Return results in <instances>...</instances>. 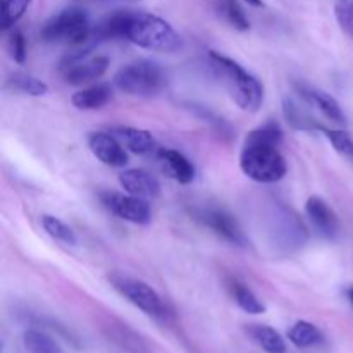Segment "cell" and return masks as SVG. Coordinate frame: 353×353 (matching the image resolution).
<instances>
[{
	"mask_svg": "<svg viewBox=\"0 0 353 353\" xmlns=\"http://www.w3.org/2000/svg\"><path fill=\"white\" fill-rule=\"evenodd\" d=\"M283 131L278 123H265L264 126L250 131L243 141L240 154V168L252 181L278 183L286 174V161L281 150Z\"/></svg>",
	"mask_w": 353,
	"mask_h": 353,
	"instance_id": "6da1fadb",
	"label": "cell"
},
{
	"mask_svg": "<svg viewBox=\"0 0 353 353\" xmlns=\"http://www.w3.org/2000/svg\"><path fill=\"white\" fill-rule=\"evenodd\" d=\"M124 38L141 48L154 52H176L181 48V38L174 28L162 17L150 12L130 10Z\"/></svg>",
	"mask_w": 353,
	"mask_h": 353,
	"instance_id": "7a4b0ae2",
	"label": "cell"
},
{
	"mask_svg": "<svg viewBox=\"0 0 353 353\" xmlns=\"http://www.w3.org/2000/svg\"><path fill=\"white\" fill-rule=\"evenodd\" d=\"M210 62L217 69L221 78H224V83L238 107L247 112H257L264 102V88L261 81L236 61L216 50L210 52Z\"/></svg>",
	"mask_w": 353,
	"mask_h": 353,
	"instance_id": "3957f363",
	"label": "cell"
},
{
	"mask_svg": "<svg viewBox=\"0 0 353 353\" xmlns=\"http://www.w3.org/2000/svg\"><path fill=\"white\" fill-rule=\"evenodd\" d=\"M40 34L41 40L48 43H65L79 47L92 38L90 17L85 9L69 7L50 17L43 24Z\"/></svg>",
	"mask_w": 353,
	"mask_h": 353,
	"instance_id": "277c9868",
	"label": "cell"
},
{
	"mask_svg": "<svg viewBox=\"0 0 353 353\" xmlns=\"http://www.w3.org/2000/svg\"><path fill=\"white\" fill-rule=\"evenodd\" d=\"M114 85L126 95L150 97L165 85V74L157 62L141 59L121 68L114 76Z\"/></svg>",
	"mask_w": 353,
	"mask_h": 353,
	"instance_id": "5b68a950",
	"label": "cell"
},
{
	"mask_svg": "<svg viewBox=\"0 0 353 353\" xmlns=\"http://www.w3.org/2000/svg\"><path fill=\"white\" fill-rule=\"evenodd\" d=\"M109 69L105 55H92L90 48L69 52L59 64V72L69 85H88L97 81Z\"/></svg>",
	"mask_w": 353,
	"mask_h": 353,
	"instance_id": "8992f818",
	"label": "cell"
},
{
	"mask_svg": "<svg viewBox=\"0 0 353 353\" xmlns=\"http://www.w3.org/2000/svg\"><path fill=\"white\" fill-rule=\"evenodd\" d=\"M110 283L128 302L138 307L141 312H145L150 317H155V319H164L165 317L164 302H162L159 293L150 285L137 278H130V276L123 274H114L110 278Z\"/></svg>",
	"mask_w": 353,
	"mask_h": 353,
	"instance_id": "52a82bcc",
	"label": "cell"
},
{
	"mask_svg": "<svg viewBox=\"0 0 353 353\" xmlns=\"http://www.w3.org/2000/svg\"><path fill=\"white\" fill-rule=\"evenodd\" d=\"M103 207L114 214L119 219L128 221L133 224H148L152 219V210L148 200L140 199V196L130 195V193H117L105 192L100 195Z\"/></svg>",
	"mask_w": 353,
	"mask_h": 353,
	"instance_id": "ba28073f",
	"label": "cell"
},
{
	"mask_svg": "<svg viewBox=\"0 0 353 353\" xmlns=\"http://www.w3.org/2000/svg\"><path fill=\"white\" fill-rule=\"evenodd\" d=\"M196 219L202 221L209 230H212L217 236L223 238L228 243L236 245V247H245L247 245V238H245V233L241 231L240 224L226 210L202 209L196 212Z\"/></svg>",
	"mask_w": 353,
	"mask_h": 353,
	"instance_id": "9c48e42d",
	"label": "cell"
},
{
	"mask_svg": "<svg viewBox=\"0 0 353 353\" xmlns=\"http://www.w3.org/2000/svg\"><path fill=\"white\" fill-rule=\"evenodd\" d=\"M88 147L92 154L109 168H124L128 164L126 148L112 133H92L88 137Z\"/></svg>",
	"mask_w": 353,
	"mask_h": 353,
	"instance_id": "30bf717a",
	"label": "cell"
},
{
	"mask_svg": "<svg viewBox=\"0 0 353 353\" xmlns=\"http://www.w3.org/2000/svg\"><path fill=\"white\" fill-rule=\"evenodd\" d=\"M119 185L126 193L150 200L161 195V183L145 169H126L119 174Z\"/></svg>",
	"mask_w": 353,
	"mask_h": 353,
	"instance_id": "8fae6325",
	"label": "cell"
},
{
	"mask_svg": "<svg viewBox=\"0 0 353 353\" xmlns=\"http://www.w3.org/2000/svg\"><path fill=\"white\" fill-rule=\"evenodd\" d=\"M307 217L310 219L312 226L323 238L333 240L340 231V221H338L334 210L327 205V202L321 196H310L305 203Z\"/></svg>",
	"mask_w": 353,
	"mask_h": 353,
	"instance_id": "7c38bea8",
	"label": "cell"
},
{
	"mask_svg": "<svg viewBox=\"0 0 353 353\" xmlns=\"http://www.w3.org/2000/svg\"><path fill=\"white\" fill-rule=\"evenodd\" d=\"M296 92L300 93V97H302L309 105L321 110L323 116L326 117V119H330L331 123L345 124L343 110H341L340 103H338V100L334 99L333 95H330V93L323 92V90L319 88H314V86L310 85H305V83H299V85H296Z\"/></svg>",
	"mask_w": 353,
	"mask_h": 353,
	"instance_id": "4fadbf2b",
	"label": "cell"
},
{
	"mask_svg": "<svg viewBox=\"0 0 353 353\" xmlns=\"http://www.w3.org/2000/svg\"><path fill=\"white\" fill-rule=\"evenodd\" d=\"M110 133L124 145V148L137 155H147L157 150V140L150 131L133 126H114Z\"/></svg>",
	"mask_w": 353,
	"mask_h": 353,
	"instance_id": "5bb4252c",
	"label": "cell"
},
{
	"mask_svg": "<svg viewBox=\"0 0 353 353\" xmlns=\"http://www.w3.org/2000/svg\"><path fill=\"white\" fill-rule=\"evenodd\" d=\"M159 159H161L168 174L174 178L178 183H181V185H188L195 178V168H193L192 162L181 152L172 150V148H161L159 150Z\"/></svg>",
	"mask_w": 353,
	"mask_h": 353,
	"instance_id": "9a60e30c",
	"label": "cell"
},
{
	"mask_svg": "<svg viewBox=\"0 0 353 353\" xmlns=\"http://www.w3.org/2000/svg\"><path fill=\"white\" fill-rule=\"evenodd\" d=\"M110 99H112V88L105 83H99L72 93L71 102L79 110H97L107 105Z\"/></svg>",
	"mask_w": 353,
	"mask_h": 353,
	"instance_id": "2e32d148",
	"label": "cell"
},
{
	"mask_svg": "<svg viewBox=\"0 0 353 353\" xmlns=\"http://www.w3.org/2000/svg\"><path fill=\"white\" fill-rule=\"evenodd\" d=\"M247 333L265 353H286V341L274 327L265 324H252L247 327Z\"/></svg>",
	"mask_w": 353,
	"mask_h": 353,
	"instance_id": "e0dca14e",
	"label": "cell"
},
{
	"mask_svg": "<svg viewBox=\"0 0 353 353\" xmlns=\"http://www.w3.org/2000/svg\"><path fill=\"white\" fill-rule=\"evenodd\" d=\"M283 112H285L286 121L292 128L300 131H324V128L314 119L312 114L305 109L303 105H300L299 102L292 99H285L283 102Z\"/></svg>",
	"mask_w": 353,
	"mask_h": 353,
	"instance_id": "ac0fdd59",
	"label": "cell"
},
{
	"mask_svg": "<svg viewBox=\"0 0 353 353\" xmlns=\"http://www.w3.org/2000/svg\"><path fill=\"white\" fill-rule=\"evenodd\" d=\"M288 338L296 348H310L323 343L324 334L316 324L309 321H296L288 331Z\"/></svg>",
	"mask_w": 353,
	"mask_h": 353,
	"instance_id": "d6986e66",
	"label": "cell"
},
{
	"mask_svg": "<svg viewBox=\"0 0 353 353\" xmlns=\"http://www.w3.org/2000/svg\"><path fill=\"white\" fill-rule=\"evenodd\" d=\"M217 14L238 31L250 30V21L238 0H216Z\"/></svg>",
	"mask_w": 353,
	"mask_h": 353,
	"instance_id": "ffe728a7",
	"label": "cell"
},
{
	"mask_svg": "<svg viewBox=\"0 0 353 353\" xmlns=\"http://www.w3.org/2000/svg\"><path fill=\"white\" fill-rule=\"evenodd\" d=\"M23 345L28 353H64L61 345L50 334L38 330L24 331Z\"/></svg>",
	"mask_w": 353,
	"mask_h": 353,
	"instance_id": "44dd1931",
	"label": "cell"
},
{
	"mask_svg": "<svg viewBox=\"0 0 353 353\" xmlns=\"http://www.w3.org/2000/svg\"><path fill=\"white\" fill-rule=\"evenodd\" d=\"M231 293H233L234 302L238 303V307H240L243 312L254 314V316L265 312L264 303H262L261 300L255 296V293L252 292L247 285H243V283L240 281L231 283Z\"/></svg>",
	"mask_w": 353,
	"mask_h": 353,
	"instance_id": "7402d4cb",
	"label": "cell"
},
{
	"mask_svg": "<svg viewBox=\"0 0 353 353\" xmlns=\"http://www.w3.org/2000/svg\"><path fill=\"white\" fill-rule=\"evenodd\" d=\"M41 228H43L45 233H47L48 236L61 241V243H65V245L78 243V238H76L74 231H72L64 221L59 219V217L48 216L47 214V216L41 217Z\"/></svg>",
	"mask_w": 353,
	"mask_h": 353,
	"instance_id": "603a6c76",
	"label": "cell"
},
{
	"mask_svg": "<svg viewBox=\"0 0 353 353\" xmlns=\"http://www.w3.org/2000/svg\"><path fill=\"white\" fill-rule=\"evenodd\" d=\"M9 85L12 86V88H16L17 92L30 97H41L48 92L47 83L34 78V76L31 74H23V72H16V74L10 76Z\"/></svg>",
	"mask_w": 353,
	"mask_h": 353,
	"instance_id": "cb8c5ba5",
	"label": "cell"
},
{
	"mask_svg": "<svg viewBox=\"0 0 353 353\" xmlns=\"http://www.w3.org/2000/svg\"><path fill=\"white\" fill-rule=\"evenodd\" d=\"M33 0H0L2 9V30H12L14 24L24 16Z\"/></svg>",
	"mask_w": 353,
	"mask_h": 353,
	"instance_id": "d4e9b609",
	"label": "cell"
},
{
	"mask_svg": "<svg viewBox=\"0 0 353 353\" xmlns=\"http://www.w3.org/2000/svg\"><path fill=\"white\" fill-rule=\"evenodd\" d=\"M324 134L330 140V143L333 145L334 150L353 165V138L347 131L341 130H326L324 128Z\"/></svg>",
	"mask_w": 353,
	"mask_h": 353,
	"instance_id": "484cf974",
	"label": "cell"
},
{
	"mask_svg": "<svg viewBox=\"0 0 353 353\" xmlns=\"http://www.w3.org/2000/svg\"><path fill=\"white\" fill-rule=\"evenodd\" d=\"M334 16L341 30L353 38V0H338L334 6Z\"/></svg>",
	"mask_w": 353,
	"mask_h": 353,
	"instance_id": "4316f807",
	"label": "cell"
},
{
	"mask_svg": "<svg viewBox=\"0 0 353 353\" xmlns=\"http://www.w3.org/2000/svg\"><path fill=\"white\" fill-rule=\"evenodd\" d=\"M9 52L10 57L17 62V64H24L26 61V41H24L23 33L16 28H12L9 34Z\"/></svg>",
	"mask_w": 353,
	"mask_h": 353,
	"instance_id": "83f0119b",
	"label": "cell"
},
{
	"mask_svg": "<svg viewBox=\"0 0 353 353\" xmlns=\"http://www.w3.org/2000/svg\"><path fill=\"white\" fill-rule=\"evenodd\" d=\"M247 3H250V6L254 7H261L262 6V0H245Z\"/></svg>",
	"mask_w": 353,
	"mask_h": 353,
	"instance_id": "f1b7e54d",
	"label": "cell"
},
{
	"mask_svg": "<svg viewBox=\"0 0 353 353\" xmlns=\"http://www.w3.org/2000/svg\"><path fill=\"white\" fill-rule=\"evenodd\" d=\"M348 300H350V303H352V305H353V288H350V290H348Z\"/></svg>",
	"mask_w": 353,
	"mask_h": 353,
	"instance_id": "f546056e",
	"label": "cell"
}]
</instances>
